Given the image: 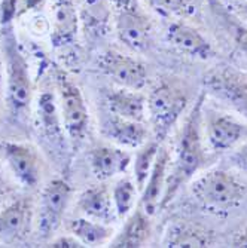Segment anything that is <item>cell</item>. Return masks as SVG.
Listing matches in <instances>:
<instances>
[{
    "label": "cell",
    "mask_w": 247,
    "mask_h": 248,
    "mask_svg": "<svg viewBox=\"0 0 247 248\" xmlns=\"http://www.w3.org/2000/svg\"><path fill=\"white\" fill-rule=\"evenodd\" d=\"M207 93L201 91L185 118L181 135L176 144L174 159L170 162L167 185L160 205V211L167 208L181 189L189 185L199 171L207 165L209 155L203 132V107Z\"/></svg>",
    "instance_id": "cell-1"
},
{
    "label": "cell",
    "mask_w": 247,
    "mask_h": 248,
    "mask_svg": "<svg viewBox=\"0 0 247 248\" xmlns=\"http://www.w3.org/2000/svg\"><path fill=\"white\" fill-rule=\"evenodd\" d=\"M2 51L5 58V93L14 116H24L33 103V80L26 55L22 54L12 26H3Z\"/></svg>",
    "instance_id": "cell-2"
},
{
    "label": "cell",
    "mask_w": 247,
    "mask_h": 248,
    "mask_svg": "<svg viewBox=\"0 0 247 248\" xmlns=\"http://www.w3.org/2000/svg\"><path fill=\"white\" fill-rule=\"evenodd\" d=\"M189 185L197 202L213 211L228 213L237 208L247 193V186L237 174L217 167L195 175Z\"/></svg>",
    "instance_id": "cell-3"
},
{
    "label": "cell",
    "mask_w": 247,
    "mask_h": 248,
    "mask_svg": "<svg viewBox=\"0 0 247 248\" xmlns=\"http://www.w3.org/2000/svg\"><path fill=\"white\" fill-rule=\"evenodd\" d=\"M191 103V95L177 80L164 79L150 88L146 95L148 121L155 139L163 141L177 125Z\"/></svg>",
    "instance_id": "cell-4"
},
{
    "label": "cell",
    "mask_w": 247,
    "mask_h": 248,
    "mask_svg": "<svg viewBox=\"0 0 247 248\" xmlns=\"http://www.w3.org/2000/svg\"><path fill=\"white\" fill-rule=\"evenodd\" d=\"M115 33L134 52H143L152 40V22L140 0H110Z\"/></svg>",
    "instance_id": "cell-5"
},
{
    "label": "cell",
    "mask_w": 247,
    "mask_h": 248,
    "mask_svg": "<svg viewBox=\"0 0 247 248\" xmlns=\"http://www.w3.org/2000/svg\"><path fill=\"white\" fill-rule=\"evenodd\" d=\"M57 100L64 131L73 141H82L89 125V111L81 88L61 69L55 70Z\"/></svg>",
    "instance_id": "cell-6"
},
{
    "label": "cell",
    "mask_w": 247,
    "mask_h": 248,
    "mask_svg": "<svg viewBox=\"0 0 247 248\" xmlns=\"http://www.w3.org/2000/svg\"><path fill=\"white\" fill-rule=\"evenodd\" d=\"M203 132L206 144L216 153L234 150L240 143L247 140L246 124L214 108L206 110V104L203 107Z\"/></svg>",
    "instance_id": "cell-7"
},
{
    "label": "cell",
    "mask_w": 247,
    "mask_h": 248,
    "mask_svg": "<svg viewBox=\"0 0 247 248\" xmlns=\"http://www.w3.org/2000/svg\"><path fill=\"white\" fill-rule=\"evenodd\" d=\"M72 186L64 178H54L40 195L37 228L43 239H49L61 226L72 199Z\"/></svg>",
    "instance_id": "cell-8"
},
{
    "label": "cell",
    "mask_w": 247,
    "mask_h": 248,
    "mask_svg": "<svg viewBox=\"0 0 247 248\" xmlns=\"http://www.w3.org/2000/svg\"><path fill=\"white\" fill-rule=\"evenodd\" d=\"M206 93L247 119V75L219 69L204 79Z\"/></svg>",
    "instance_id": "cell-9"
},
{
    "label": "cell",
    "mask_w": 247,
    "mask_h": 248,
    "mask_svg": "<svg viewBox=\"0 0 247 248\" xmlns=\"http://www.w3.org/2000/svg\"><path fill=\"white\" fill-rule=\"evenodd\" d=\"M100 70L115 83L124 88L142 89L148 85L146 64L139 58L116 49H107L99 58Z\"/></svg>",
    "instance_id": "cell-10"
},
{
    "label": "cell",
    "mask_w": 247,
    "mask_h": 248,
    "mask_svg": "<svg viewBox=\"0 0 247 248\" xmlns=\"http://www.w3.org/2000/svg\"><path fill=\"white\" fill-rule=\"evenodd\" d=\"M6 164L24 187H36L42 180L43 161L39 150L30 143L5 141L2 144Z\"/></svg>",
    "instance_id": "cell-11"
},
{
    "label": "cell",
    "mask_w": 247,
    "mask_h": 248,
    "mask_svg": "<svg viewBox=\"0 0 247 248\" xmlns=\"http://www.w3.org/2000/svg\"><path fill=\"white\" fill-rule=\"evenodd\" d=\"M165 36L170 45L188 57L201 61H209L216 57V51L207 37L183 19L171 21L167 27Z\"/></svg>",
    "instance_id": "cell-12"
},
{
    "label": "cell",
    "mask_w": 247,
    "mask_h": 248,
    "mask_svg": "<svg viewBox=\"0 0 247 248\" xmlns=\"http://www.w3.org/2000/svg\"><path fill=\"white\" fill-rule=\"evenodd\" d=\"M101 132L104 137L116 146L124 149L137 150L149 140V125L146 121L125 119L107 111L101 122Z\"/></svg>",
    "instance_id": "cell-13"
},
{
    "label": "cell",
    "mask_w": 247,
    "mask_h": 248,
    "mask_svg": "<svg viewBox=\"0 0 247 248\" xmlns=\"http://www.w3.org/2000/svg\"><path fill=\"white\" fill-rule=\"evenodd\" d=\"M33 218V202L30 198L16 199L0 211V242L16 244L22 241Z\"/></svg>",
    "instance_id": "cell-14"
},
{
    "label": "cell",
    "mask_w": 247,
    "mask_h": 248,
    "mask_svg": "<svg viewBox=\"0 0 247 248\" xmlns=\"http://www.w3.org/2000/svg\"><path fill=\"white\" fill-rule=\"evenodd\" d=\"M132 164V156L128 149L116 144L96 146L89 155V167L99 182H106L121 174H125Z\"/></svg>",
    "instance_id": "cell-15"
},
{
    "label": "cell",
    "mask_w": 247,
    "mask_h": 248,
    "mask_svg": "<svg viewBox=\"0 0 247 248\" xmlns=\"http://www.w3.org/2000/svg\"><path fill=\"white\" fill-rule=\"evenodd\" d=\"M170 162H171L170 152L164 146H161L158 150V155H156L152 171L140 192L139 205L152 217L160 211V205H161L163 195H164L165 185H167Z\"/></svg>",
    "instance_id": "cell-16"
},
{
    "label": "cell",
    "mask_w": 247,
    "mask_h": 248,
    "mask_svg": "<svg viewBox=\"0 0 247 248\" xmlns=\"http://www.w3.org/2000/svg\"><path fill=\"white\" fill-rule=\"evenodd\" d=\"M118 233L110 239L109 247L114 248H140L145 247L152 235V216L139 204L125 218Z\"/></svg>",
    "instance_id": "cell-17"
},
{
    "label": "cell",
    "mask_w": 247,
    "mask_h": 248,
    "mask_svg": "<svg viewBox=\"0 0 247 248\" xmlns=\"http://www.w3.org/2000/svg\"><path fill=\"white\" fill-rule=\"evenodd\" d=\"M104 101L107 111L112 115L143 122L148 119L146 95L139 89L124 86L110 89L109 93H106Z\"/></svg>",
    "instance_id": "cell-18"
},
{
    "label": "cell",
    "mask_w": 247,
    "mask_h": 248,
    "mask_svg": "<svg viewBox=\"0 0 247 248\" xmlns=\"http://www.w3.org/2000/svg\"><path fill=\"white\" fill-rule=\"evenodd\" d=\"M214 242L216 236L213 231L197 223L177 221L168 226L161 241V245L168 248H203L213 247Z\"/></svg>",
    "instance_id": "cell-19"
},
{
    "label": "cell",
    "mask_w": 247,
    "mask_h": 248,
    "mask_svg": "<svg viewBox=\"0 0 247 248\" xmlns=\"http://www.w3.org/2000/svg\"><path fill=\"white\" fill-rule=\"evenodd\" d=\"M79 211L89 218H94L103 223H112L116 217L114 201H112V190L104 183L89 186L78 198Z\"/></svg>",
    "instance_id": "cell-20"
},
{
    "label": "cell",
    "mask_w": 247,
    "mask_h": 248,
    "mask_svg": "<svg viewBox=\"0 0 247 248\" xmlns=\"http://www.w3.org/2000/svg\"><path fill=\"white\" fill-rule=\"evenodd\" d=\"M37 121L39 126L54 144L64 141V125L57 95L51 91H43L37 98Z\"/></svg>",
    "instance_id": "cell-21"
},
{
    "label": "cell",
    "mask_w": 247,
    "mask_h": 248,
    "mask_svg": "<svg viewBox=\"0 0 247 248\" xmlns=\"http://www.w3.org/2000/svg\"><path fill=\"white\" fill-rule=\"evenodd\" d=\"M78 33V11L73 0H54V30L51 40L55 46L70 43Z\"/></svg>",
    "instance_id": "cell-22"
},
{
    "label": "cell",
    "mask_w": 247,
    "mask_h": 248,
    "mask_svg": "<svg viewBox=\"0 0 247 248\" xmlns=\"http://www.w3.org/2000/svg\"><path fill=\"white\" fill-rule=\"evenodd\" d=\"M69 232L75 235L83 247H101L110 242L115 229L109 223H103L89 217H78L69 223Z\"/></svg>",
    "instance_id": "cell-23"
},
{
    "label": "cell",
    "mask_w": 247,
    "mask_h": 248,
    "mask_svg": "<svg viewBox=\"0 0 247 248\" xmlns=\"http://www.w3.org/2000/svg\"><path fill=\"white\" fill-rule=\"evenodd\" d=\"M213 16L217 19V22L222 26V29L227 31V34L234 42L235 48L247 57V24L241 21L238 16H235L228 6H225L219 0H207Z\"/></svg>",
    "instance_id": "cell-24"
},
{
    "label": "cell",
    "mask_w": 247,
    "mask_h": 248,
    "mask_svg": "<svg viewBox=\"0 0 247 248\" xmlns=\"http://www.w3.org/2000/svg\"><path fill=\"white\" fill-rule=\"evenodd\" d=\"M161 147L160 140H148L143 146H140L136 152V156L132 157V180L136 183L139 192H142L146 180L152 171V167L155 164L156 155Z\"/></svg>",
    "instance_id": "cell-25"
},
{
    "label": "cell",
    "mask_w": 247,
    "mask_h": 248,
    "mask_svg": "<svg viewBox=\"0 0 247 248\" xmlns=\"http://www.w3.org/2000/svg\"><path fill=\"white\" fill-rule=\"evenodd\" d=\"M139 193L140 192L136 183L130 177H122L115 183L114 189H112V201H114V207L118 218L124 220L136 208Z\"/></svg>",
    "instance_id": "cell-26"
},
{
    "label": "cell",
    "mask_w": 247,
    "mask_h": 248,
    "mask_svg": "<svg viewBox=\"0 0 247 248\" xmlns=\"http://www.w3.org/2000/svg\"><path fill=\"white\" fill-rule=\"evenodd\" d=\"M145 2L158 14L165 16L188 18L198 11L197 0H145Z\"/></svg>",
    "instance_id": "cell-27"
},
{
    "label": "cell",
    "mask_w": 247,
    "mask_h": 248,
    "mask_svg": "<svg viewBox=\"0 0 247 248\" xmlns=\"http://www.w3.org/2000/svg\"><path fill=\"white\" fill-rule=\"evenodd\" d=\"M81 9L88 24L100 30L107 26L112 16L110 0H82Z\"/></svg>",
    "instance_id": "cell-28"
},
{
    "label": "cell",
    "mask_w": 247,
    "mask_h": 248,
    "mask_svg": "<svg viewBox=\"0 0 247 248\" xmlns=\"http://www.w3.org/2000/svg\"><path fill=\"white\" fill-rule=\"evenodd\" d=\"M19 0H2L0 3V26H8L18 14Z\"/></svg>",
    "instance_id": "cell-29"
},
{
    "label": "cell",
    "mask_w": 247,
    "mask_h": 248,
    "mask_svg": "<svg viewBox=\"0 0 247 248\" xmlns=\"http://www.w3.org/2000/svg\"><path fill=\"white\" fill-rule=\"evenodd\" d=\"M231 162L232 165L247 174V140H244L243 143H240L234 150H232V155H231Z\"/></svg>",
    "instance_id": "cell-30"
},
{
    "label": "cell",
    "mask_w": 247,
    "mask_h": 248,
    "mask_svg": "<svg viewBox=\"0 0 247 248\" xmlns=\"http://www.w3.org/2000/svg\"><path fill=\"white\" fill-rule=\"evenodd\" d=\"M49 247H54V248H82L83 244L75 235L70 233V235H61V236L54 238L49 242Z\"/></svg>",
    "instance_id": "cell-31"
},
{
    "label": "cell",
    "mask_w": 247,
    "mask_h": 248,
    "mask_svg": "<svg viewBox=\"0 0 247 248\" xmlns=\"http://www.w3.org/2000/svg\"><path fill=\"white\" fill-rule=\"evenodd\" d=\"M230 11L238 16L241 21H244L247 24V0H243V2H235L232 3V6L230 8Z\"/></svg>",
    "instance_id": "cell-32"
},
{
    "label": "cell",
    "mask_w": 247,
    "mask_h": 248,
    "mask_svg": "<svg viewBox=\"0 0 247 248\" xmlns=\"http://www.w3.org/2000/svg\"><path fill=\"white\" fill-rule=\"evenodd\" d=\"M232 247L237 248H247V226L243 228L232 239Z\"/></svg>",
    "instance_id": "cell-33"
},
{
    "label": "cell",
    "mask_w": 247,
    "mask_h": 248,
    "mask_svg": "<svg viewBox=\"0 0 247 248\" xmlns=\"http://www.w3.org/2000/svg\"><path fill=\"white\" fill-rule=\"evenodd\" d=\"M5 86H6V80H5V67H3V62L0 60V101L3 100V95H5Z\"/></svg>",
    "instance_id": "cell-34"
},
{
    "label": "cell",
    "mask_w": 247,
    "mask_h": 248,
    "mask_svg": "<svg viewBox=\"0 0 247 248\" xmlns=\"http://www.w3.org/2000/svg\"><path fill=\"white\" fill-rule=\"evenodd\" d=\"M42 2H43V0H26L24 9H26V11H29V9H34V8H37Z\"/></svg>",
    "instance_id": "cell-35"
},
{
    "label": "cell",
    "mask_w": 247,
    "mask_h": 248,
    "mask_svg": "<svg viewBox=\"0 0 247 248\" xmlns=\"http://www.w3.org/2000/svg\"><path fill=\"white\" fill-rule=\"evenodd\" d=\"M3 195H5V178H3L2 171H0V201H2Z\"/></svg>",
    "instance_id": "cell-36"
},
{
    "label": "cell",
    "mask_w": 247,
    "mask_h": 248,
    "mask_svg": "<svg viewBox=\"0 0 247 248\" xmlns=\"http://www.w3.org/2000/svg\"><path fill=\"white\" fill-rule=\"evenodd\" d=\"M246 75H247V73H246Z\"/></svg>",
    "instance_id": "cell-37"
}]
</instances>
